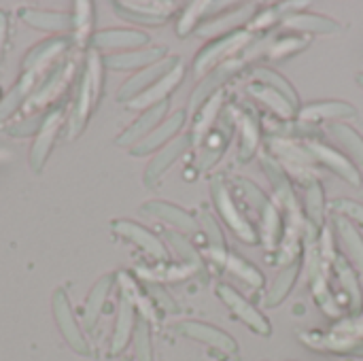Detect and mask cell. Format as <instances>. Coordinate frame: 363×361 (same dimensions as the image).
I'll use <instances>...</instances> for the list:
<instances>
[{
	"instance_id": "obj_1",
	"label": "cell",
	"mask_w": 363,
	"mask_h": 361,
	"mask_svg": "<svg viewBox=\"0 0 363 361\" xmlns=\"http://www.w3.org/2000/svg\"><path fill=\"white\" fill-rule=\"evenodd\" d=\"M102 66H104V62L98 55V51L89 49L85 55V66L81 72L74 104H72V111L68 117V130H70L68 136L70 138H77L85 130L87 119H89L100 94H102Z\"/></svg>"
},
{
	"instance_id": "obj_2",
	"label": "cell",
	"mask_w": 363,
	"mask_h": 361,
	"mask_svg": "<svg viewBox=\"0 0 363 361\" xmlns=\"http://www.w3.org/2000/svg\"><path fill=\"white\" fill-rule=\"evenodd\" d=\"M211 196L215 202L217 213L223 217V221L230 226V230L247 245H257L259 243V234L255 232V228L249 223V219L245 217L242 209L236 204V198L232 196V191L228 189V183L223 177H213L211 179Z\"/></svg>"
},
{
	"instance_id": "obj_3",
	"label": "cell",
	"mask_w": 363,
	"mask_h": 361,
	"mask_svg": "<svg viewBox=\"0 0 363 361\" xmlns=\"http://www.w3.org/2000/svg\"><path fill=\"white\" fill-rule=\"evenodd\" d=\"M74 70H77V60L68 57L64 62H60L49 74L47 79L36 87V91H32L30 100L26 102L23 111L26 115H34V113H40L45 106H49L53 100H57L62 96V91L70 85L72 77H74Z\"/></svg>"
},
{
	"instance_id": "obj_4",
	"label": "cell",
	"mask_w": 363,
	"mask_h": 361,
	"mask_svg": "<svg viewBox=\"0 0 363 361\" xmlns=\"http://www.w3.org/2000/svg\"><path fill=\"white\" fill-rule=\"evenodd\" d=\"M262 166H264V172L266 177L270 179L272 187H274V194L279 198V206L285 211L287 215V230H298V232H304V223H302V215H300V209H298V202H296V194H294V187H291V181L285 172V168L270 155H264L262 157Z\"/></svg>"
},
{
	"instance_id": "obj_5",
	"label": "cell",
	"mask_w": 363,
	"mask_h": 361,
	"mask_svg": "<svg viewBox=\"0 0 363 361\" xmlns=\"http://www.w3.org/2000/svg\"><path fill=\"white\" fill-rule=\"evenodd\" d=\"M253 36L251 32H245V30H236V32H230V34H223L221 38L213 40L211 45H206L194 60V72L198 77H202L204 72H211V68L223 64L228 57L232 60V55L242 49L245 45H251Z\"/></svg>"
},
{
	"instance_id": "obj_6",
	"label": "cell",
	"mask_w": 363,
	"mask_h": 361,
	"mask_svg": "<svg viewBox=\"0 0 363 361\" xmlns=\"http://www.w3.org/2000/svg\"><path fill=\"white\" fill-rule=\"evenodd\" d=\"M308 279H311V289L315 294V300L317 304L332 317H338L340 315V306L338 302L334 300L332 291H330V279H328V270H330V264L323 255H321V249H319V240H308Z\"/></svg>"
},
{
	"instance_id": "obj_7",
	"label": "cell",
	"mask_w": 363,
	"mask_h": 361,
	"mask_svg": "<svg viewBox=\"0 0 363 361\" xmlns=\"http://www.w3.org/2000/svg\"><path fill=\"white\" fill-rule=\"evenodd\" d=\"M245 64H247L245 57H232V60H225L223 64L215 66V68L202 79V83L194 89L191 100H189V113L196 115V113L215 96V94H219V87H221L223 83H228L234 74H238V72L245 68Z\"/></svg>"
},
{
	"instance_id": "obj_8",
	"label": "cell",
	"mask_w": 363,
	"mask_h": 361,
	"mask_svg": "<svg viewBox=\"0 0 363 361\" xmlns=\"http://www.w3.org/2000/svg\"><path fill=\"white\" fill-rule=\"evenodd\" d=\"M230 111H232V117H234V126L240 132L238 160L249 162L257 153V147H259V140H262V119H259L257 111L247 102H240V104L232 106Z\"/></svg>"
},
{
	"instance_id": "obj_9",
	"label": "cell",
	"mask_w": 363,
	"mask_h": 361,
	"mask_svg": "<svg viewBox=\"0 0 363 361\" xmlns=\"http://www.w3.org/2000/svg\"><path fill=\"white\" fill-rule=\"evenodd\" d=\"M217 296H219V300L232 311V315L238 317L247 328H251V330H253L255 334H259V336H270L272 328H270L268 319H266L249 300H245L234 287L221 283V285H217Z\"/></svg>"
},
{
	"instance_id": "obj_10",
	"label": "cell",
	"mask_w": 363,
	"mask_h": 361,
	"mask_svg": "<svg viewBox=\"0 0 363 361\" xmlns=\"http://www.w3.org/2000/svg\"><path fill=\"white\" fill-rule=\"evenodd\" d=\"M234 117H232V111L223 109L221 111V117L217 121V126L211 130V134L204 138L202 143V151L198 155V170H208L211 166H215L219 162V157L223 155L228 143H230V136H232V130H234Z\"/></svg>"
},
{
	"instance_id": "obj_11",
	"label": "cell",
	"mask_w": 363,
	"mask_h": 361,
	"mask_svg": "<svg viewBox=\"0 0 363 361\" xmlns=\"http://www.w3.org/2000/svg\"><path fill=\"white\" fill-rule=\"evenodd\" d=\"M64 119L66 117H64L62 109H53V111H49L45 115V121H43V126H40V130L36 134V140H34V145L30 149V166H32L34 172L43 170L45 162L49 157L53 145H55V138H57V134H60V130L64 126Z\"/></svg>"
},
{
	"instance_id": "obj_12",
	"label": "cell",
	"mask_w": 363,
	"mask_h": 361,
	"mask_svg": "<svg viewBox=\"0 0 363 361\" xmlns=\"http://www.w3.org/2000/svg\"><path fill=\"white\" fill-rule=\"evenodd\" d=\"M179 62H181V60L172 55V57H164L162 62H157V64H153V66L143 68L140 72H136L134 77H130V79L119 87L117 100L128 104L130 100H134L136 96H140L143 91H147L151 85H155L162 77H166Z\"/></svg>"
},
{
	"instance_id": "obj_13",
	"label": "cell",
	"mask_w": 363,
	"mask_h": 361,
	"mask_svg": "<svg viewBox=\"0 0 363 361\" xmlns=\"http://www.w3.org/2000/svg\"><path fill=\"white\" fill-rule=\"evenodd\" d=\"M306 149H308V153L313 155V160L317 164H323L325 168H330L332 172L342 177L349 185H353V187L362 185V172H359V168L347 155H342L336 149H332L328 145H321L317 140H308Z\"/></svg>"
},
{
	"instance_id": "obj_14",
	"label": "cell",
	"mask_w": 363,
	"mask_h": 361,
	"mask_svg": "<svg viewBox=\"0 0 363 361\" xmlns=\"http://www.w3.org/2000/svg\"><path fill=\"white\" fill-rule=\"evenodd\" d=\"M51 306H53V315H55L57 328H60L62 336L66 338V343H68L77 353L87 355V353H89L87 340H85V336H83V332H81V328H79L74 315H72V309H70V302H68V296H66L64 289H57V291L53 294Z\"/></svg>"
},
{
	"instance_id": "obj_15",
	"label": "cell",
	"mask_w": 363,
	"mask_h": 361,
	"mask_svg": "<svg viewBox=\"0 0 363 361\" xmlns=\"http://www.w3.org/2000/svg\"><path fill=\"white\" fill-rule=\"evenodd\" d=\"M174 332L185 336V338H191V340H198V343H204L213 349H219L223 351L225 355H236L238 353V345L234 338H230L225 332L208 326V323H200V321H183L179 326H174Z\"/></svg>"
},
{
	"instance_id": "obj_16",
	"label": "cell",
	"mask_w": 363,
	"mask_h": 361,
	"mask_svg": "<svg viewBox=\"0 0 363 361\" xmlns=\"http://www.w3.org/2000/svg\"><path fill=\"white\" fill-rule=\"evenodd\" d=\"M268 147H270V153L277 157V160H281L283 164H289V166H294V170L298 168V179L300 181H306V183H313L315 179H311L308 174H306V170L313 166V164H317L315 160H313V155L308 153V149H306V145H296L294 140H289V138H277V136H272L270 140H268Z\"/></svg>"
},
{
	"instance_id": "obj_17",
	"label": "cell",
	"mask_w": 363,
	"mask_h": 361,
	"mask_svg": "<svg viewBox=\"0 0 363 361\" xmlns=\"http://www.w3.org/2000/svg\"><path fill=\"white\" fill-rule=\"evenodd\" d=\"M300 340L317 351L328 353H347V355H363V338L351 334H319V332H304L300 334Z\"/></svg>"
},
{
	"instance_id": "obj_18",
	"label": "cell",
	"mask_w": 363,
	"mask_h": 361,
	"mask_svg": "<svg viewBox=\"0 0 363 361\" xmlns=\"http://www.w3.org/2000/svg\"><path fill=\"white\" fill-rule=\"evenodd\" d=\"M185 77V66L179 62L166 77H162L155 85H151L147 91H143L140 96H136L134 100H130L125 106L132 109V111H147L155 104H162L168 100V96L179 87V83L183 81Z\"/></svg>"
},
{
	"instance_id": "obj_19",
	"label": "cell",
	"mask_w": 363,
	"mask_h": 361,
	"mask_svg": "<svg viewBox=\"0 0 363 361\" xmlns=\"http://www.w3.org/2000/svg\"><path fill=\"white\" fill-rule=\"evenodd\" d=\"M74 40L68 36H57V38H49L43 40L40 45H36L34 49H30L23 57L21 64V72H36L40 74L49 64H53L55 60H60L72 45Z\"/></svg>"
},
{
	"instance_id": "obj_20",
	"label": "cell",
	"mask_w": 363,
	"mask_h": 361,
	"mask_svg": "<svg viewBox=\"0 0 363 361\" xmlns=\"http://www.w3.org/2000/svg\"><path fill=\"white\" fill-rule=\"evenodd\" d=\"M113 230H115L117 236H121V238L130 240L132 245L140 247L151 257H155L160 262H168V249L164 247V243L153 232L145 230L143 226L125 221V219H119V221H113Z\"/></svg>"
},
{
	"instance_id": "obj_21",
	"label": "cell",
	"mask_w": 363,
	"mask_h": 361,
	"mask_svg": "<svg viewBox=\"0 0 363 361\" xmlns=\"http://www.w3.org/2000/svg\"><path fill=\"white\" fill-rule=\"evenodd\" d=\"M257 4H245V6H238L236 11H223L221 15L208 19L206 23H202L194 34L198 36H217L221 32H236V28L245 26L247 21H251L255 15H257Z\"/></svg>"
},
{
	"instance_id": "obj_22",
	"label": "cell",
	"mask_w": 363,
	"mask_h": 361,
	"mask_svg": "<svg viewBox=\"0 0 363 361\" xmlns=\"http://www.w3.org/2000/svg\"><path fill=\"white\" fill-rule=\"evenodd\" d=\"M168 106H170V102L166 100V102H162V104H155V106L143 111V115H140L128 130H123V132L117 136V145H119V147H134V145H138L145 136H149V134L160 126V121H162L164 115L168 113Z\"/></svg>"
},
{
	"instance_id": "obj_23",
	"label": "cell",
	"mask_w": 363,
	"mask_h": 361,
	"mask_svg": "<svg viewBox=\"0 0 363 361\" xmlns=\"http://www.w3.org/2000/svg\"><path fill=\"white\" fill-rule=\"evenodd\" d=\"M164 55H166V47H147V49L104 55L102 62H104L106 68H113V70H134V68L153 66V64L162 62Z\"/></svg>"
},
{
	"instance_id": "obj_24",
	"label": "cell",
	"mask_w": 363,
	"mask_h": 361,
	"mask_svg": "<svg viewBox=\"0 0 363 361\" xmlns=\"http://www.w3.org/2000/svg\"><path fill=\"white\" fill-rule=\"evenodd\" d=\"M191 147V136L189 134H185V136H179L177 140H170L153 160H151V164L147 166V172H145V183L151 187V185H155L157 181H160V177L187 151Z\"/></svg>"
},
{
	"instance_id": "obj_25",
	"label": "cell",
	"mask_w": 363,
	"mask_h": 361,
	"mask_svg": "<svg viewBox=\"0 0 363 361\" xmlns=\"http://www.w3.org/2000/svg\"><path fill=\"white\" fill-rule=\"evenodd\" d=\"M19 19L36 30L43 32H72L74 19L70 13H57V11H40V9H21Z\"/></svg>"
},
{
	"instance_id": "obj_26",
	"label": "cell",
	"mask_w": 363,
	"mask_h": 361,
	"mask_svg": "<svg viewBox=\"0 0 363 361\" xmlns=\"http://www.w3.org/2000/svg\"><path fill=\"white\" fill-rule=\"evenodd\" d=\"M183 123H185V111H179V113L170 115L162 126H157L149 136H145L138 145L132 147V155L143 157V155H149L151 151H155L160 147H166L168 140L183 128Z\"/></svg>"
},
{
	"instance_id": "obj_27",
	"label": "cell",
	"mask_w": 363,
	"mask_h": 361,
	"mask_svg": "<svg viewBox=\"0 0 363 361\" xmlns=\"http://www.w3.org/2000/svg\"><path fill=\"white\" fill-rule=\"evenodd\" d=\"M334 226H336V232H338V238H340V245L345 249V255L351 260L353 264V270L357 272L359 281H363V238L362 234L355 230V226L342 217V215H336L334 217Z\"/></svg>"
},
{
	"instance_id": "obj_28",
	"label": "cell",
	"mask_w": 363,
	"mask_h": 361,
	"mask_svg": "<svg viewBox=\"0 0 363 361\" xmlns=\"http://www.w3.org/2000/svg\"><path fill=\"white\" fill-rule=\"evenodd\" d=\"M149 43V34L140 30H100L91 34L94 49H136Z\"/></svg>"
},
{
	"instance_id": "obj_29",
	"label": "cell",
	"mask_w": 363,
	"mask_h": 361,
	"mask_svg": "<svg viewBox=\"0 0 363 361\" xmlns=\"http://www.w3.org/2000/svg\"><path fill=\"white\" fill-rule=\"evenodd\" d=\"M223 9H228V2H191L187 4V9L181 13L179 21H177V34L179 36H187L191 32H196L202 23H206L211 19V15H217L219 11L223 13Z\"/></svg>"
},
{
	"instance_id": "obj_30",
	"label": "cell",
	"mask_w": 363,
	"mask_h": 361,
	"mask_svg": "<svg viewBox=\"0 0 363 361\" xmlns=\"http://www.w3.org/2000/svg\"><path fill=\"white\" fill-rule=\"evenodd\" d=\"M36 77H38L36 72H21L19 81L0 100V123H4L6 119H11L17 111H21L26 106V102L30 100V96L34 91Z\"/></svg>"
},
{
	"instance_id": "obj_31",
	"label": "cell",
	"mask_w": 363,
	"mask_h": 361,
	"mask_svg": "<svg viewBox=\"0 0 363 361\" xmlns=\"http://www.w3.org/2000/svg\"><path fill=\"white\" fill-rule=\"evenodd\" d=\"M247 94L253 96L255 100H259L262 104H266L274 115H279L283 119H291L296 115V111H298V106L285 94H281L277 87H272V85L253 81V83L247 85Z\"/></svg>"
},
{
	"instance_id": "obj_32",
	"label": "cell",
	"mask_w": 363,
	"mask_h": 361,
	"mask_svg": "<svg viewBox=\"0 0 363 361\" xmlns=\"http://www.w3.org/2000/svg\"><path fill=\"white\" fill-rule=\"evenodd\" d=\"M140 213L149 215V217H155V219H162L179 230H185V232H196L198 230V221L194 219V215H189L187 211L174 206V204H168V202H160V200H153V202H147L143 204Z\"/></svg>"
},
{
	"instance_id": "obj_33",
	"label": "cell",
	"mask_w": 363,
	"mask_h": 361,
	"mask_svg": "<svg viewBox=\"0 0 363 361\" xmlns=\"http://www.w3.org/2000/svg\"><path fill=\"white\" fill-rule=\"evenodd\" d=\"M115 274H104L94 287H91V291H89V298H87V302H85V309H83V328L87 330V332H91L94 328H96V323H98V319H100V315H102V311H104V304H106V300H108V294H111V289H113V285H115Z\"/></svg>"
},
{
	"instance_id": "obj_34",
	"label": "cell",
	"mask_w": 363,
	"mask_h": 361,
	"mask_svg": "<svg viewBox=\"0 0 363 361\" xmlns=\"http://www.w3.org/2000/svg\"><path fill=\"white\" fill-rule=\"evenodd\" d=\"M221 111H223V96L221 94H215L194 117V130H191V145H202L204 138L211 134V130L217 126L219 117H221Z\"/></svg>"
},
{
	"instance_id": "obj_35",
	"label": "cell",
	"mask_w": 363,
	"mask_h": 361,
	"mask_svg": "<svg viewBox=\"0 0 363 361\" xmlns=\"http://www.w3.org/2000/svg\"><path fill=\"white\" fill-rule=\"evenodd\" d=\"M332 268L336 270V277L347 294V304H349V313L351 315H359L363 309V296L362 285H359V277L353 270V266H349L342 257H336Z\"/></svg>"
},
{
	"instance_id": "obj_36",
	"label": "cell",
	"mask_w": 363,
	"mask_h": 361,
	"mask_svg": "<svg viewBox=\"0 0 363 361\" xmlns=\"http://www.w3.org/2000/svg\"><path fill=\"white\" fill-rule=\"evenodd\" d=\"M136 328V309L132 306V302L128 298L121 296L119 300V309H117V323H115V334L111 340V353L117 355L125 349L128 340L132 338Z\"/></svg>"
},
{
	"instance_id": "obj_37",
	"label": "cell",
	"mask_w": 363,
	"mask_h": 361,
	"mask_svg": "<svg viewBox=\"0 0 363 361\" xmlns=\"http://www.w3.org/2000/svg\"><path fill=\"white\" fill-rule=\"evenodd\" d=\"M283 26L289 30H298V32H313V34H336L340 30V23L317 15V13H294L289 17L283 19Z\"/></svg>"
},
{
	"instance_id": "obj_38",
	"label": "cell",
	"mask_w": 363,
	"mask_h": 361,
	"mask_svg": "<svg viewBox=\"0 0 363 361\" xmlns=\"http://www.w3.org/2000/svg\"><path fill=\"white\" fill-rule=\"evenodd\" d=\"M328 134L342 147V151L353 160V164L359 168V172H363V138L347 123H338L332 121L328 128Z\"/></svg>"
},
{
	"instance_id": "obj_39",
	"label": "cell",
	"mask_w": 363,
	"mask_h": 361,
	"mask_svg": "<svg viewBox=\"0 0 363 361\" xmlns=\"http://www.w3.org/2000/svg\"><path fill=\"white\" fill-rule=\"evenodd\" d=\"M357 111L355 106L347 104V102H338V100H332V102H317V104H308L300 111V117L302 121H334V119H342V117H355Z\"/></svg>"
},
{
	"instance_id": "obj_40",
	"label": "cell",
	"mask_w": 363,
	"mask_h": 361,
	"mask_svg": "<svg viewBox=\"0 0 363 361\" xmlns=\"http://www.w3.org/2000/svg\"><path fill=\"white\" fill-rule=\"evenodd\" d=\"M298 272H300V260H298V262H291L289 266H285V268L279 272L274 285L270 287V291H268V296H266V300H264V306H268V309L279 306V304L289 296V291L294 289L296 279H298Z\"/></svg>"
},
{
	"instance_id": "obj_41",
	"label": "cell",
	"mask_w": 363,
	"mask_h": 361,
	"mask_svg": "<svg viewBox=\"0 0 363 361\" xmlns=\"http://www.w3.org/2000/svg\"><path fill=\"white\" fill-rule=\"evenodd\" d=\"M306 223H311L313 228L321 230L323 228V219H325V194H323V185L319 179H315L313 183L306 185Z\"/></svg>"
},
{
	"instance_id": "obj_42",
	"label": "cell",
	"mask_w": 363,
	"mask_h": 361,
	"mask_svg": "<svg viewBox=\"0 0 363 361\" xmlns=\"http://www.w3.org/2000/svg\"><path fill=\"white\" fill-rule=\"evenodd\" d=\"M117 281H121L123 298H128V300L132 302V306L138 309V311L143 313V319H155L151 298H149L147 294H143V289L138 287V283H136L128 272H119V274H117Z\"/></svg>"
},
{
	"instance_id": "obj_43",
	"label": "cell",
	"mask_w": 363,
	"mask_h": 361,
	"mask_svg": "<svg viewBox=\"0 0 363 361\" xmlns=\"http://www.w3.org/2000/svg\"><path fill=\"white\" fill-rule=\"evenodd\" d=\"M72 19H74V36L72 40L83 47L87 40H91V28H94V4L87 2V0H79L74 2V13H72Z\"/></svg>"
},
{
	"instance_id": "obj_44",
	"label": "cell",
	"mask_w": 363,
	"mask_h": 361,
	"mask_svg": "<svg viewBox=\"0 0 363 361\" xmlns=\"http://www.w3.org/2000/svg\"><path fill=\"white\" fill-rule=\"evenodd\" d=\"M225 268H228L236 279L245 281V283L251 285V287H262V285H264V274H262L253 264H249L247 260H242V257L236 255V253H228Z\"/></svg>"
},
{
	"instance_id": "obj_45",
	"label": "cell",
	"mask_w": 363,
	"mask_h": 361,
	"mask_svg": "<svg viewBox=\"0 0 363 361\" xmlns=\"http://www.w3.org/2000/svg\"><path fill=\"white\" fill-rule=\"evenodd\" d=\"M166 238H168L170 247L183 257L185 266L194 268L196 272H202V270H204V262H202L200 253L194 249V245H191L185 236H181V234H177V232H166Z\"/></svg>"
},
{
	"instance_id": "obj_46",
	"label": "cell",
	"mask_w": 363,
	"mask_h": 361,
	"mask_svg": "<svg viewBox=\"0 0 363 361\" xmlns=\"http://www.w3.org/2000/svg\"><path fill=\"white\" fill-rule=\"evenodd\" d=\"M113 9H115V13H117L121 19L132 21V23H140V26H162V23L168 21L166 17L149 15V13H145V11L134 9L130 2H113Z\"/></svg>"
},
{
	"instance_id": "obj_47",
	"label": "cell",
	"mask_w": 363,
	"mask_h": 361,
	"mask_svg": "<svg viewBox=\"0 0 363 361\" xmlns=\"http://www.w3.org/2000/svg\"><path fill=\"white\" fill-rule=\"evenodd\" d=\"M134 351L138 361H153V347H151V330L147 319H136L134 328Z\"/></svg>"
},
{
	"instance_id": "obj_48",
	"label": "cell",
	"mask_w": 363,
	"mask_h": 361,
	"mask_svg": "<svg viewBox=\"0 0 363 361\" xmlns=\"http://www.w3.org/2000/svg\"><path fill=\"white\" fill-rule=\"evenodd\" d=\"M253 79L257 81V83H266V85H272V87H277L281 94H285L296 106H298V94H296V89L281 77V74H277L274 70H268V68H257L255 72H253Z\"/></svg>"
},
{
	"instance_id": "obj_49",
	"label": "cell",
	"mask_w": 363,
	"mask_h": 361,
	"mask_svg": "<svg viewBox=\"0 0 363 361\" xmlns=\"http://www.w3.org/2000/svg\"><path fill=\"white\" fill-rule=\"evenodd\" d=\"M198 223H200V228L204 230V234H206V238H208V247H211V251H213V249H217V251L225 249V238H223V234H221V230H219L217 221L213 219V215H211L206 209H202V211H200Z\"/></svg>"
},
{
	"instance_id": "obj_50",
	"label": "cell",
	"mask_w": 363,
	"mask_h": 361,
	"mask_svg": "<svg viewBox=\"0 0 363 361\" xmlns=\"http://www.w3.org/2000/svg\"><path fill=\"white\" fill-rule=\"evenodd\" d=\"M308 43H306V38H296V36H283V38H279V40H274V43H270V47H268V55L270 57H287V55H291V53H298V51H302L304 47H306Z\"/></svg>"
},
{
	"instance_id": "obj_51",
	"label": "cell",
	"mask_w": 363,
	"mask_h": 361,
	"mask_svg": "<svg viewBox=\"0 0 363 361\" xmlns=\"http://www.w3.org/2000/svg\"><path fill=\"white\" fill-rule=\"evenodd\" d=\"M45 115H47V113L26 115L21 121L6 126V130H4V132H6V134H11V136H19V138H23V136H32V134H38V130H40V126H43V121H45Z\"/></svg>"
},
{
	"instance_id": "obj_52",
	"label": "cell",
	"mask_w": 363,
	"mask_h": 361,
	"mask_svg": "<svg viewBox=\"0 0 363 361\" xmlns=\"http://www.w3.org/2000/svg\"><path fill=\"white\" fill-rule=\"evenodd\" d=\"M145 291H147V296H149L162 311H166V313H179L177 302L172 300V296H170L162 285H157V283H153V281H145Z\"/></svg>"
},
{
	"instance_id": "obj_53",
	"label": "cell",
	"mask_w": 363,
	"mask_h": 361,
	"mask_svg": "<svg viewBox=\"0 0 363 361\" xmlns=\"http://www.w3.org/2000/svg\"><path fill=\"white\" fill-rule=\"evenodd\" d=\"M332 211H334L336 215L347 217L349 221H357L359 226H363V204H359V202L340 198V200L332 202Z\"/></svg>"
},
{
	"instance_id": "obj_54",
	"label": "cell",
	"mask_w": 363,
	"mask_h": 361,
	"mask_svg": "<svg viewBox=\"0 0 363 361\" xmlns=\"http://www.w3.org/2000/svg\"><path fill=\"white\" fill-rule=\"evenodd\" d=\"M6 38H9V13L0 11V62L6 49Z\"/></svg>"
},
{
	"instance_id": "obj_55",
	"label": "cell",
	"mask_w": 363,
	"mask_h": 361,
	"mask_svg": "<svg viewBox=\"0 0 363 361\" xmlns=\"http://www.w3.org/2000/svg\"><path fill=\"white\" fill-rule=\"evenodd\" d=\"M2 160H9V151H4V149H0V162Z\"/></svg>"
},
{
	"instance_id": "obj_56",
	"label": "cell",
	"mask_w": 363,
	"mask_h": 361,
	"mask_svg": "<svg viewBox=\"0 0 363 361\" xmlns=\"http://www.w3.org/2000/svg\"><path fill=\"white\" fill-rule=\"evenodd\" d=\"M357 83H359V85L363 87V72H362V74H357Z\"/></svg>"
}]
</instances>
